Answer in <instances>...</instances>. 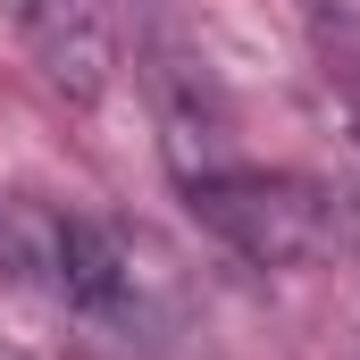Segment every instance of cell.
I'll list each match as a JSON object with an SVG mask.
<instances>
[{"label": "cell", "mask_w": 360, "mask_h": 360, "mask_svg": "<svg viewBox=\"0 0 360 360\" xmlns=\"http://www.w3.org/2000/svg\"><path fill=\"white\" fill-rule=\"evenodd\" d=\"M0 276L126 352H168L176 335H193V302L143 226L34 201L17 184H0Z\"/></svg>", "instance_id": "6da1fadb"}, {"label": "cell", "mask_w": 360, "mask_h": 360, "mask_svg": "<svg viewBox=\"0 0 360 360\" xmlns=\"http://www.w3.org/2000/svg\"><path fill=\"white\" fill-rule=\"evenodd\" d=\"M193 218L252 269H319L344 243V210L319 176H285V168H252V160H218L201 176H184Z\"/></svg>", "instance_id": "7a4b0ae2"}, {"label": "cell", "mask_w": 360, "mask_h": 360, "mask_svg": "<svg viewBox=\"0 0 360 360\" xmlns=\"http://www.w3.org/2000/svg\"><path fill=\"white\" fill-rule=\"evenodd\" d=\"M8 25L25 34V51L42 59V76L68 101H101L109 84V0H0Z\"/></svg>", "instance_id": "3957f363"}, {"label": "cell", "mask_w": 360, "mask_h": 360, "mask_svg": "<svg viewBox=\"0 0 360 360\" xmlns=\"http://www.w3.org/2000/svg\"><path fill=\"white\" fill-rule=\"evenodd\" d=\"M335 84H344V109H352V134H360V51L335 59Z\"/></svg>", "instance_id": "277c9868"}, {"label": "cell", "mask_w": 360, "mask_h": 360, "mask_svg": "<svg viewBox=\"0 0 360 360\" xmlns=\"http://www.w3.org/2000/svg\"><path fill=\"white\" fill-rule=\"evenodd\" d=\"M0 360H25V352H17V344H0Z\"/></svg>", "instance_id": "5b68a950"}]
</instances>
